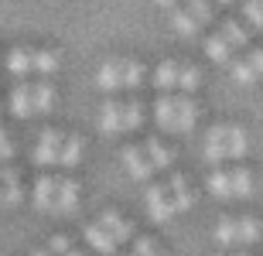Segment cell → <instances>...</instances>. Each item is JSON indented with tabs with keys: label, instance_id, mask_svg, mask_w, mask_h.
<instances>
[{
	"label": "cell",
	"instance_id": "1",
	"mask_svg": "<svg viewBox=\"0 0 263 256\" xmlns=\"http://www.w3.org/2000/svg\"><path fill=\"white\" fill-rule=\"evenodd\" d=\"M154 120L167 133H188L198 123V103L192 96H161L154 103Z\"/></svg>",
	"mask_w": 263,
	"mask_h": 256
},
{
	"label": "cell",
	"instance_id": "2",
	"mask_svg": "<svg viewBox=\"0 0 263 256\" xmlns=\"http://www.w3.org/2000/svg\"><path fill=\"white\" fill-rule=\"evenodd\" d=\"M246 150H250L246 130L243 127H233V123H226V127H212V130H209V137H205V157L212 161V164L239 161V157H246Z\"/></svg>",
	"mask_w": 263,
	"mask_h": 256
},
{
	"label": "cell",
	"instance_id": "3",
	"mask_svg": "<svg viewBox=\"0 0 263 256\" xmlns=\"http://www.w3.org/2000/svg\"><path fill=\"white\" fill-rule=\"evenodd\" d=\"M260 239V222L256 219H222L215 226V243L219 246H250Z\"/></svg>",
	"mask_w": 263,
	"mask_h": 256
},
{
	"label": "cell",
	"instance_id": "4",
	"mask_svg": "<svg viewBox=\"0 0 263 256\" xmlns=\"http://www.w3.org/2000/svg\"><path fill=\"white\" fill-rule=\"evenodd\" d=\"M147 212H151L154 222H171V219L178 215L175 202H171V195H167L164 185H151L147 188Z\"/></svg>",
	"mask_w": 263,
	"mask_h": 256
},
{
	"label": "cell",
	"instance_id": "5",
	"mask_svg": "<svg viewBox=\"0 0 263 256\" xmlns=\"http://www.w3.org/2000/svg\"><path fill=\"white\" fill-rule=\"evenodd\" d=\"M62 133L59 130H45L38 137V147H34V164L41 168H51V164H59V154H62Z\"/></svg>",
	"mask_w": 263,
	"mask_h": 256
},
{
	"label": "cell",
	"instance_id": "6",
	"mask_svg": "<svg viewBox=\"0 0 263 256\" xmlns=\"http://www.w3.org/2000/svg\"><path fill=\"white\" fill-rule=\"evenodd\" d=\"M76 205H79V181L76 178H59L51 212H55V215H68V212H76Z\"/></svg>",
	"mask_w": 263,
	"mask_h": 256
},
{
	"label": "cell",
	"instance_id": "7",
	"mask_svg": "<svg viewBox=\"0 0 263 256\" xmlns=\"http://www.w3.org/2000/svg\"><path fill=\"white\" fill-rule=\"evenodd\" d=\"M123 168H127V174L134 178V181H151V174H154V168H151V161H147L144 147H123Z\"/></svg>",
	"mask_w": 263,
	"mask_h": 256
},
{
	"label": "cell",
	"instance_id": "8",
	"mask_svg": "<svg viewBox=\"0 0 263 256\" xmlns=\"http://www.w3.org/2000/svg\"><path fill=\"white\" fill-rule=\"evenodd\" d=\"M99 130L103 133H127V116H123V103L106 99L99 109Z\"/></svg>",
	"mask_w": 263,
	"mask_h": 256
},
{
	"label": "cell",
	"instance_id": "9",
	"mask_svg": "<svg viewBox=\"0 0 263 256\" xmlns=\"http://www.w3.org/2000/svg\"><path fill=\"white\" fill-rule=\"evenodd\" d=\"M263 75V51H250L246 58L233 62V79L243 82V86H250V82H256Z\"/></svg>",
	"mask_w": 263,
	"mask_h": 256
},
{
	"label": "cell",
	"instance_id": "10",
	"mask_svg": "<svg viewBox=\"0 0 263 256\" xmlns=\"http://www.w3.org/2000/svg\"><path fill=\"white\" fill-rule=\"evenodd\" d=\"M21 198H24V191H21V174L10 164H4L0 168V202L4 205H21Z\"/></svg>",
	"mask_w": 263,
	"mask_h": 256
},
{
	"label": "cell",
	"instance_id": "11",
	"mask_svg": "<svg viewBox=\"0 0 263 256\" xmlns=\"http://www.w3.org/2000/svg\"><path fill=\"white\" fill-rule=\"evenodd\" d=\"M96 222L106 229L109 236H113V243H117V246H120V243H130V239H134V226H130V222L120 215V212H103Z\"/></svg>",
	"mask_w": 263,
	"mask_h": 256
},
{
	"label": "cell",
	"instance_id": "12",
	"mask_svg": "<svg viewBox=\"0 0 263 256\" xmlns=\"http://www.w3.org/2000/svg\"><path fill=\"white\" fill-rule=\"evenodd\" d=\"M96 86L103 89V92H117V89H123V62L113 58V62H103L96 72Z\"/></svg>",
	"mask_w": 263,
	"mask_h": 256
},
{
	"label": "cell",
	"instance_id": "13",
	"mask_svg": "<svg viewBox=\"0 0 263 256\" xmlns=\"http://www.w3.org/2000/svg\"><path fill=\"white\" fill-rule=\"evenodd\" d=\"M164 188H167V195H171V202H175V212H188L192 208L195 195H192V185H188L185 174H171V181Z\"/></svg>",
	"mask_w": 263,
	"mask_h": 256
},
{
	"label": "cell",
	"instance_id": "14",
	"mask_svg": "<svg viewBox=\"0 0 263 256\" xmlns=\"http://www.w3.org/2000/svg\"><path fill=\"white\" fill-rule=\"evenodd\" d=\"M10 113L17 120L34 116V106H31V82H17L10 89Z\"/></svg>",
	"mask_w": 263,
	"mask_h": 256
},
{
	"label": "cell",
	"instance_id": "15",
	"mask_svg": "<svg viewBox=\"0 0 263 256\" xmlns=\"http://www.w3.org/2000/svg\"><path fill=\"white\" fill-rule=\"evenodd\" d=\"M55 188H59V178L41 174L38 181H34V208L51 212V205H55Z\"/></svg>",
	"mask_w": 263,
	"mask_h": 256
},
{
	"label": "cell",
	"instance_id": "16",
	"mask_svg": "<svg viewBox=\"0 0 263 256\" xmlns=\"http://www.w3.org/2000/svg\"><path fill=\"white\" fill-rule=\"evenodd\" d=\"M31 106H34V116H45L51 106H55V89L48 82H31Z\"/></svg>",
	"mask_w": 263,
	"mask_h": 256
},
{
	"label": "cell",
	"instance_id": "17",
	"mask_svg": "<svg viewBox=\"0 0 263 256\" xmlns=\"http://www.w3.org/2000/svg\"><path fill=\"white\" fill-rule=\"evenodd\" d=\"M86 239H89V246L96 249V253H103V256H117V249H120L117 243H113V236H109L99 222H92V226L86 229Z\"/></svg>",
	"mask_w": 263,
	"mask_h": 256
},
{
	"label": "cell",
	"instance_id": "18",
	"mask_svg": "<svg viewBox=\"0 0 263 256\" xmlns=\"http://www.w3.org/2000/svg\"><path fill=\"white\" fill-rule=\"evenodd\" d=\"M7 69L17 75V79H24V75H31L34 72V51H24V48H14L7 55Z\"/></svg>",
	"mask_w": 263,
	"mask_h": 256
},
{
	"label": "cell",
	"instance_id": "19",
	"mask_svg": "<svg viewBox=\"0 0 263 256\" xmlns=\"http://www.w3.org/2000/svg\"><path fill=\"white\" fill-rule=\"evenodd\" d=\"M154 86L161 89V96H167L171 89H178V65L175 62H161L154 69Z\"/></svg>",
	"mask_w": 263,
	"mask_h": 256
},
{
	"label": "cell",
	"instance_id": "20",
	"mask_svg": "<svg viewBox=\"0 0 263 256\" xmlns=\"http://www.w3.org/2000/svg\"><path fill=\"white\" fill-rule=\"evenodd\" d=\"M144 154H147V161H151V168L154 171H164V168H171V150L161 144V140H147L144 144Z\"/></svg>",
	"mask_w": 263,
	"mask_h": 256
},
{
	"label": "cell",
	"instance_id": "21",
	"mask_svg": "<svg viewBox=\"0 0 263 256\" xmlns=\"http://www.w3.org/2000/svg\"><path fill=\"white\" fill-rule=\"evenodd\" d=\"M253 191V174L246 168H233L229 171V195L233 198H246Z\"/></svg>",
	"mask_w": 263,
	"mask_h": 256
},
{
	"label": "cell",
	"instance_id": "22",
	"mask_svg": "<svg viewBox=\"0 0 263 256\" xmlns=\"http://www.w3.org/2000/svg\"><path fill=\"white\" fill-rule=\"evenodd\" d=\"M219 38L229 45V48H246V41H250V31L243 24H236V21H226L222 28H219Z\"/></svg>",
	"mask_w": 263,
	"mask_h": 256
},
{
	"label": "cell",
	"instance_id": "23",
	"mask_svg": "<svg viewBox=\"0 0 263 256\" xmlns=\"http://www.w3.org/2000/svg\"><path fill=\"white\" fill-rule=\"evenodd\" d=\"M79 157H82V137H65L62 140V154H59V164L62 168H76L79 164Z\"/></svg>",
	"mask_w": 263,
	"mask_h": 256
},
{
	"label": "cell",
	"instance_id": "24",
	"mask_svg": "<svg viewBox=\"0 0 263 256\" xmlns=\"http://www.w3.org/2000/svg\"><path fill=\"white\" fill-rule=\"evenodd\" d=\"M171 28H175L178 34H181V38H195L198 31H202V28H198V24H195V17H192V14H188L185 7H181V10H175V14H171Z\"/></svg>",
	"mask_w": 263,
	"mask_h": 256
},
{
	"label": "cell",
	"instance_id": "25",
	"mask_svg": "<svg viewBox=\"0 0 263 256\" xmlns=\"http://www.w3.org/2000/svg\"><path fill=\"white\" fill-rule=\"evenodd\" d=\"M205 55H209L212 62H219V65L233 62V48H229V45H226V41L219 38V34H212V38L205 41Z\"/></svg>",
	"mask_w": 263,
	"mask_h": 256
},
{
	"label": "cell",
	"instance_id": "26",
	"mask_svg": "<svg viewBox=\"0 0 263 256\" xmlns=\"http://www.w3.org/2000/svg\"><path fill=\"white\" fill-rule=\"evenodd\" d=\"M144 86V65L137 58H123V89H140Z\"/></svg>",
	"mask_w": 263,
	"mask_h": 256
},
{
	"label": "cell",
	"instance_id": "27",
	"mask_svg": "<svg viewBox=\"0 0 263 256\" xmlns=\"http://www.w3.org/2000/svg\"><path fill=\"white\" fill-rule=\"evenodd\" d=\"M59 51H34V72L38 75H55L59 72Z\"/></svg>",
	"mask_w": 263,
	"mask_h": 256
},
{
	"label": "cell",
	"instance_id": "28",
	"mask_svg": "<svg viewBox=\"0 0 263 256\" xmlns=\"http://www.w3.org/2000/svg\"><path fill=\"white\" fill-rule=\"evenodd\" d=\"M198 82H202V75H198L195 65H178V89H181L185 96H188V92H195Z\"/></svg>",
	"mask_w": 263,
	"mask_h": 256
},
{
	"label": "cell",
	"instance_id": "29",
	"mask_svg": "<svg viewBox=\"0 0 263 256\" xmlns=\"http://www.w3.org/2000/svg\"><path fill=\"white\" fill-rule=\"evenodd\" d=\"M185 10L192 14V17H195V24H198V28H205V24L212 21V4H209V0H188V4H185Z\"/></svg>",
	"mask_w": 263,
	"mask_h": 256
},
{
	"label": "cell",
	"instance_id": "30",
	"mask_svg": "<svg viewBox=\"0 0 263 256\" xmlns=\"http://www.w3.org/2000/svg\"><path fill=\"white\" fill-rule=\"evenodd\" d=\"M209 191H212L215 198H233L229 195V171H212V174H209Z\"/></svg>",
	"mask_w": 263,
	"mask_h": 256
},
{
	"label": "cell",
	"instance_id": "31",
	"mask_svg": "<svg viewBox=\"0 0 263 256\" xmlns=\"http://www.w3.org/2000/svg\"><path fill=\"white\" fill-rule=\"evenodd\" d=\"M123 113H127V130H137L144 123V106H140V99H127L123 103Z\"/></svg>",
	"mask_w": 263,
	"mask_h": 256
},
{
	"label": "cell",
	"instance_id": "32",
	"mask_svg": "<svg viewBox=\"0 0 263 256\" xmlns=\"http://www.w3.org/2000/svg\"><path fill=\"white\" fill-rule=\"evenodd\" d=\"M243 10H246V21H250L253 28L263 31V0H246Z\"/></svg>",
	"mask_w": 263,
	"mask_h": 256
},
{
	"label": "cell",
	"instance_id": "33",
	"mask_svg": "<svg viewBox=\"0 0 263 256\" xmlns=\"http://www.w3.org/2000/svg\"><path fill=\"white\" fill-rule=\"evenodd\" d=\"M134 256H164V253H161V249H157L151 239L137 236V239H134Z\"/></svg>",
	"mask_w": 263,
	"mask_h": 256
},
{
	"label": "cell",
	"instance_id": "34",
	"mask_svg": "<svg viewBox=\"0 0 263 256\" xmlns=\"http://www.w3.org/2000/svg\"><path fill=\"white\" fill-rule=\"evenodd\" d=\"M10 157H14V140L7 130H0V164H10Z\"/></svg>",
	"mask_w": 263,
	"mask_h": 256
},
{
	"label": "cell",
	"instance_id": "35",
	"mask_svg": "<svg viewBox=\"0 0 263 256\" xmlns=\"http://www.w3.org/2000/svg\"><path fill=\"white\" fill-rule=\"evenodd\" d=\"M45 249H48L51 256H65L68 249H72V243H68L65 236H51V239H48V246H45Z\"/></svg>",
	"mask_w": 263,
	"mask_h": 256
},
{
	"label": "cell",
	"instance_id": "36",
	"mask_svg": "<svg viewBox=\"0 0 263 256\" xmlns=\"http://www.w3.org/2000/svg\"><path fill=\"white\" fill-rule=\"evenodd\" d=\"M154 4H157V7H164V10H171V7H175V0H154Z\"/></svg>",
	"mask_w": 263,
	"mask_h": 256
},
{
	"label": "cell",
	"instance_id": "37",
	"mask_svg": "<svg viewBox=\"0 0 263 256\" xmlns=\"http://www.w3.org/2000/svg\"><path fill=\"white\" fill-rule=\"evenodd\" d=\"M31 256H51V253H48V249H34Z\"/></svg>",
	"mask_w": 263,
	"mask_h": 256
},
{
	"label": "cell",
	"instance_id": "38",
	"mask_svg": "<svg viewBox=\"0 0 263 256\" xmlns=\"http://www.w3.org/2000/svg\"><path fill=\"white\" fill-rule=\"evenodd\" d=\"M65 256H82V253H79V249H76V246H72V249H68V253H65Z\"/></svg>",
	"mask_w": 263,
	"mask_h": 256
},
{
	"label": "cell",
	"instance_id": "39",
	"mask_svg": "<svg viewBox=\"0 0 263 256\" xmlns=\"http://www.w3.org/2000/svg\"><path fill=\"white\" fill-rule=\"evenodd\" d=\"M226 4H233V0H219V7H226Z\"/></svg>",
	"mask_w": 263,
	"mask_h": 256
},
{
	"label": "cell",
	"instance_id": "40",
	"mask_svg": "<svg viewBox=\"0 0 263 256\" xmlns=\"http://www.w3.org/2000/svg\"><path fill=\"white\" fill-rule=\"evenodd\" d=\"M236 256H246V253H236Z\"/></svg>",
	"mask_w": 263,
	"mask_h": 256
}]
</instances>
